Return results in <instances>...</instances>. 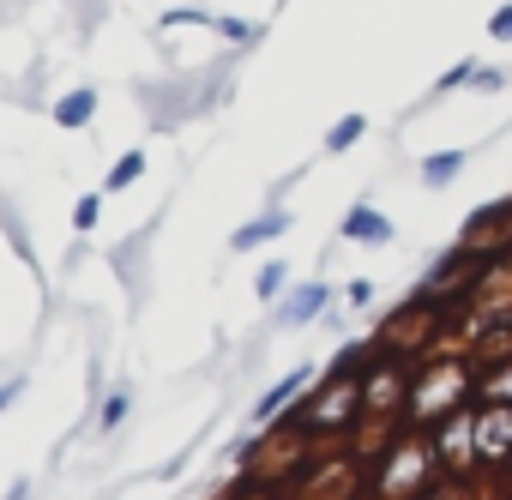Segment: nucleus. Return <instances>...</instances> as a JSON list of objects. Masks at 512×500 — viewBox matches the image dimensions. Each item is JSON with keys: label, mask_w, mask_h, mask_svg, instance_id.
<instances>
[{"label": "nucleus", "mask_w": 512, "mask_h": 500, "mask_svg": "<svg viewBox=\"0 0 512 500\" xmlns=\"http://www.w3.org/2000/svg\"><path fill=\"white\" fill-rule=\"evenodd\" d=\"M398 392H404V374H398L392 362H380V374H374V386L362 392V410H380V404H392Z\"/></svg>", "instance_id": "nucleus-5"}, {"label": "nucleus", "mask_w": 512, "mask_h": 500, "mask_svg": "<svg viewBox=\"0 0 512 500\" xmlns=\"http://www.w3.org/2000/svg\"><path fill=\"white\" fill-rule=\"evenodd\" d=\"M326 308V284H302L290 302H284V320H314Z\"/></svg>", "instance_id": "nucleus-7"}, {"label": "nucleus", "mask_w": 512, "mask_h": 500, "mask_svg": "<svg viewBox=\"0 0 512 500\" xmlns=\"http://www.w3.org/2000/svg\"><path fill=\"white\" fill-rule=\"evenodd\" d=\"M356 410H362V392H356V380L332 374V380H326V392H320L314 404H302V410H296V422H302L308 434H332V428H344Z\"/></svg>", "instance_id": "nucleus-1"}, {"label": "nucleus", "mask_w": 512, "mask_h": 500, "mask_svg": "<svg viewBox=\"0 0 512 500\" xmlns=\"http://www.w3.org/2000/svg\"><path fill=\"white\" fill-rule=\"evenodd\" d=\"M458 169H464V151H434V157H422V181H428V187H446Z\"/></svg>", "instance_id": "nucleus-6"}, {"label": "nucleus", "mask_w": 512, "mask_h": 500, "mask_svg": "<svg viewBox=\"0 0 512 500\" xmlns=\"http://www.w3.org/2000/svg\"><path fill=\"white\" fill-rule=\"evenodd\" d=\"M362 127H368V121H362V115H344V121H338V127H332V139H326V145H332V151H350V145H356V139H362Z\"/></svg>", "instance_id": "nucleus-11"}, {"label": "nucleus", "mask_w": 512, "mask_h": 500, "mask_svg": "<svg viewBox=\"0 0 512 500\" xmlns=\"http://www.w3.org/2000/svg\"><path fill=\"white\" fill-rule=\"evenodd\" d=\"M344 241H368V247H386V241H392V223H386L374 205H350V217H344Z\"/></svg>", "instance_id": "nucleus-3"}, {"label": "nucleus", "mask_w": 512, "mask_h": 500, "mask_svg": "<svg viewBox=\"0 0 512 500\" xmlns=\"http://www.w3.org/2000/svg\"><path fill=\"white\" fill-rule=\"evenodd\" d=\"M476 452H482L488 464L512 458V404H488V410L476 416Z\"/></svg>", "instance_id": "nucleus-2"}, {"label": "nucleus", "mask_w": 512, "mask_h": 500, "mask_svg": "<svg viewBox=\"0 0 512 500\" xmlns=\"http://www.w3.org/2000/svg\"><path fill=\"white\" fill-rule=\"evenodd\" d=\"M91 109H97V97H91V91H73V97L55 103V121H61V127H79V121H91Z\"/></svg>", "instance_id": "nucleus-9"}, {"label": "nucleus", "mask_w": 512, "mask_h": 500, "mask_svg": "<svg viewBox=\"0 0 512 500\" xmlns=\"http://www.w3.org/2000/svg\"><path fill=\"white\" fill-rule=\"evenodd\" d=\"M488 31H494V37H500V43H512V7H500V13H494V19H488Z\"/></svg>", "instance_id": "nucleus-14"}, {"label": "nucleus", "mask_w": 512, "mask_h": 500, "mask_svg": "<svg viewBox=\"0 0 512 500\" xmlns=\"http://www.w3.org/2000/svg\"><path fill=\"white\" fill-rule=\"evenodd\" d=\"M121 416H127V392H115V398H109V404H103V428H115V422H121Z\"/></svg>", "instance_id": "nucleus-13"}, {"label": "nucleus", "mask_w": 512, "mask_h": 500, "mask_svg": "<svg viewBox=\"0 0 512 500\" xmlns=\"http://www.w3.org/2000/svg\"><path fill=\"white\" fill-rule=\"evenodd\" d=\"M494 398H512V374H500V380H494Z\"/></svg>", "instance_id": "nucleus-17"}, {"label": "nucleus", "mask_w": 512, "mask_h": 500, "mask_svg": "<svg viewBox=\"0 0 512 500\" xmlns=\"http://www.w3.org/2000/svg\"><path fill=\"white\" fill-rule=\"evenodd\" d=\"M139 175H145V151H127V157L109 169V181H103V187H109V193H121V187H127V181H139Z\"/></svg>", "instance_id": "nucleus-10"}, {"label": "nucleus", "mask_w": 512, "mask_h": 500, "mask_svg": "<svg viewBox=\"0 0 512 500\" xmlns=\"http://www.w3.org/2000/svg\"><path fill=\"white\" fill-rule=\"evenodd\" d=\"M97 205H103V199H79V211H73V223H79V229H91V223H97Z\"/></svg>", "instance_id": "nucleus-16"}, {"label": "nucleus", "mask_w": 512, "mask_h": 500, "mask_svg": "<svg viewBox=\"0 0 512 500\" xmlns=\"http://www.w3.org/2000/svg\"><path fill=\"white\" fill-rule=\"evenodd\" d=\"M302 386H308V368H296L290 380H278V386L260 398V410H253V416H260V422H278V410H284V404H296V392H302Z\"/></svg>", "instance_id": "nucleus-4"}, {"label": "nucleus", "mask_w": 512, "mask_h": 500, "mask_svg": "<svg viewBox=\"0 0 512 500\" xmlns=\"http://www.w3.org/2000/svg\"><path fill=\"white\" fill-rule=\"evenodd\" d=\"M284 229H290V217H284V211H272V217H260V223H247V229L235 235V247H260V241H278Z\"/></svg>", "instance_id": "nucleus-8"}, {"label": "nucleus", "mask_w": 512, "mask_h": 500, "mask_svg": "<svg viewBox=\"0 0 512 500\" xmlns=\"http://www.w3.org/2000/svg\"><path fill=\"white\" fill-rule=\"evenodd\" d=\"M217 31H223V37H235V43H253V25H241V19H223Z\"/></svg>", "instance_id": "nucleus-15"}, {"label": "nucleus", "mask_w": 512, "mask_h": 500, "mask_svg": "<svg viewBox=\"0 0 512 500\" xmlns=\"http://www.w3.org/2000/svg\"><path fill=\"white\" fill-rule=\"evenodd\" d=\"M13 398H19V380H13V386H0V410H7Z\"/></svg>", "instance_id": "nucleus-18"}, {"label": "nucleus", "mask_w": 512, "mask_h": 500, "mask_svg": "<svg viewBox=\"0 0 512 500\" xmlns=\"http://www.w3.org/2000/svg\"><path fill=\"white\" fill-rule=\"evenodd\" d=\"M284 278H290V266H278V260H272V266L260 272V296H278V290H284Z\"/></svg>", "instance_id": "nucleus-12"}]
</instances>
